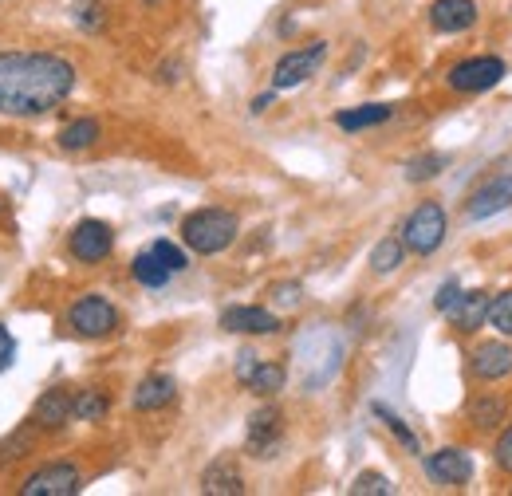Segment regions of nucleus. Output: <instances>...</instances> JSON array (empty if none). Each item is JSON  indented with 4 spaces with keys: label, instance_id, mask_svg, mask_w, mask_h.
Returning a JSON list of instances; mask_svg holds the SVG:
<instances>
[{
    "label": "nucleus",
    "instance_id": "obj_11",
    "mask_svg": "<svg viewBox=\"0 0 512 496\" xmlns=\"http://www.w3.org/2000/svg\"><path fill=\"white\" fill-rule=\"evenodd\" d=\"M509 205H512V178H493V182H485L481 189L469 193L465 217H469V221H489V217L505 213Z\"/></svg>",
    "mask_w": 512,
    "mask_h": 496
},
{
    "label": "nucleus",
    "instance_id": "obj_31",
    "mask_svg": "<svg viewBox=\"0 0 512 496\" xmlns=\"http://www.w3.org/2000/svg\"><path fill=\"white\" fill-rule=\"evenodd\" d=\"M300 296H304V288H300L296 280H284V284H272V300H276L280 308H296V304H300Z\"/></svg>",
    "mask_w": 512,
    "mask_h": 496
},
{
    "label": "nucleus",
    "instance_id": "obj_24",
    "mask_svg": "<svg viewBox=\"0 0 512 496\" xmlns=\"http://www.w3.org/2000/svg\"><path fill=\"white\" fill-rule=\"evenodd\" d=\"M469 418H473V426H477V430H493V426L505 418V398L485 394V398L469 402Z\"/></svg>",
    "mask_w": 512,
    "mask_h": 496
},
{
    "label": "nucleus",
    "instance_id": "obj_26",
    "mask_svg": "<svg viewBox=\"0 0 512 496\" xmlns=\"http://www.w3.org/2000/svg\"><path fill=\"white\" fill-rule=\"evenodd\" d=\"M371 410H375V418H383L386 430H390V434L398 437V441H402V445H406L410 453H422V449H418V437H414V430H410V426H406V422H402V418H398L394 410H386L383 402H375Z\"/></svg>",
    "mask_w": 512,
    "mask_h": 496
},
{
    "label": "nucleus",
    "instance_id": "obj_7",
    "mask_svg": "<svg viewBox=\"0 0 512 496\" xmlns=\"http://www.w3.org/2000/svg\"><path fill=\"white\" fill-rule=\"evenodd\" d=\"M67 245H71V256H75V260H83V264H99V260L111 256L115 233H111L107 221L87 217V221H79V225L71 229V241H67Z\"/></svg>",
    "mask_w": 512,
    "mask_h": 496
},
{
    "label": "nucleus",
    "instance_id": "obj_6",
    "mask_svg": "<svg viewBox=\"0 0 512 496\" xmlns=\"http://www.w3.org/2000/svg\"><path fill=\"white\" fill-rule=\"evenodd\" d=\"M83 489V477L75 465L67 461H52L44 469H36L24 485H20V496H75Z\"/></svg>",
    "mask_w": 512,
    "mask_h": 496
},
{
    "label": "nucleus",
    "instance_id": "obj_22",
    "mask_svg": "<svg viewBox=\"0 0 512 496\" xmlns=\"http://www.w3.org/2000/svg\"><path fill=\"white\" fill-rule=\"evenodd\" d=\"M284 382H288V371L280 367V363H256V371L249 374V390L260 394V398H272V394H280L284 390Z\"/></svg>",
    "mask_w": 512,
    "mask_h": 496
},
{
    "label": "nucleus",
    "instance_id": "obj_20",
    "mask_svg": "<svg viewBox=\"0 0 512 496\" xmlns=\"http://www.w3.org/2000/svg\"><path fill=\"white\" fill-rule=\"evenodd\" d=\"M394 115V107L386 103H367V107H355V111H339L335 115V126L339 130H367V126H379Z\"/></svg>",
    "mask_w": 512,
    "mask_h": 496
},
{
    "label": "nucleus",
    "instance_id": "obj_18",
    "mask_svg": "<svg viewBox=\"0 0 512 496\" xmlns=\"http://www.w3.org/2000/svg\"><path fill=\"white\" fill-rule=\"evenodd\" d=\"M201 489L213 496H237L245 493V481H241V469L233 465V457H221V461H213L209 469H205V477H201Z\"/></svg>",
    "mask_w": 512,
    "mask_h": 496
},
{
    "label": "nucleus",
    "instance_id": "obj_5",
    "mask_svg": "<svg viewBox=\"0 0 512 496\" xmlns=\"http://www.w3.org/2000/svg\"><path fill=\"white\" fill-rule=\"evenodd\" d=\"M505 79V60L497 56H473V60H461L457 67H449L446 83L461 95H477V91H489Z\"/></svg>",
    "mask_w": 512,
    "mask_h": 496
},
{
    "label": "nucleus",
    "instance_id": "obj_35",
    "mask_svg": "<svg viewBox=\"0 0 512 496\" xmlns=\"http://www.w3.org/2000/svg\"><path fill=\"white\" fill-rule=\"evenodd\" d=\"M256 363H260L256 351H241V355H237V382H249V374L256 371Z\"/></svg>",
    "mask_w": 512,
    "mask_h": 496
},
{
    "label": "nucleus",
    "instance_id": "obj_14",
    "mask_svg": "<svg viewBox=\"0 0 512 496\" xmlns=\"http://www.w3.org/2000/svg\"><path fill=\"white\" fill-rule=\"evenodd\" d=\"M71 418H75V394L64 390V386L48 390V394L36 402V410H32V422H36L40 430H60Z\"/></svg>",
    "mask_w": 512,
    "mask_h": 496
},
{
    "label": "nucleus",
    "instance_id": "obj_2",
    "mask_svg": "<svg viewBox=\"0 0 512 496\" xmlns=\"http://www.w3.org/2000/svg\"><path fill=\"white\" fill-rule=\"evenodd\" d=\"M182 241L201 256H217L237 241V217L229 209H197L182 221Z\"/></svg>",
    "mask_w": 512,
    "mask_h": 496
},
{
    "label": "nucleus",
    "instance_id": "obj_33",
    "mask_svg": "<svg viewBox=\"0 0 512 496\" xmlns=\"http://www.w3.org/2000/svg\"><path fill=\"white\" fill-rule=\"evenodd\" d=\"M75 20H79L83 28H99V24H103V4H99V0H83V4L75 8Z\"/></svg>",
    "mask_w": 512,
    "mask_h": 496
},
{
    "label": "nucleus",
    "instance_id": "obj_9",
    "mask_svg": "<svg viewBox=\"0 0 512 496\" xmlns=\"http://www.w3.org/2000/svg\"><path fill=\"white\" fill-rule=\"evenodd\" d=\"M280 437H284V414L276 406H260L253 418H249V434H245V449L253 457H272L280 449Z\"/></svg>",
    "mask_w": 512,
    "mask_h": 496
},
{
    "label": "nucleus",
    "instance_id": "obj_30",
    "mask_svg": "<svg viewBox=\"0 0 512 496\" xmlns=\"http://www.w3.org/2000/svg\"><path fill=\"white\" fill-rule=\"evenodd\" d=\"M150 248H154V256H158L170 272H186V268H190V256H186L178 245H170V241H154Z\"/></svg>",
    "mask_w": 512,
    "mask_h": 496
},
{
    "label": "nucleus",
    "instance_id": "obj_38",
    "mask_svg": "<svg viewBox=\"0 0 512 496\" xmlns=\"http://www.w3.org/2000/svg\"><path fill=\"white\" fill-rule=\"evenodd\" d=\"M174 79H178V63H166L162 67V83H174Z\"/></svg>",
    "mask_w": 512,
    "mask_h": 496
},
{
    "label": "nucleus",
    "instance_id": "obj_29",
    "mask_svg": "<svg viewBox=\"0 0 512 496\" xmlns=\"http://www.w3.org/2000/svg\"><path fill=\"white\" fill-rule=\"evenodd\" d=\"M394 485L386 481L383 473H359L355 485H351V496H390Z\"/></svg>",
    "mask_w": 512,
    "mask_h": 496
},
{
    "label": "nucleus",
    "instance_id": "obj_21",
    "mask_svg": "<svg viewBox=\"0 0 512 496\" xmlns=\"http://www.w3.org/2000/svg\"><path fill=\"white\" fill-rule=\"evenodd\" d=\"M99 134H103L99 119H75V123H67L64 130L56 134V142H60L64 150H87V146L99 142Z\"/></svg>",
    "mask_w": 512,
    "mask_h": 496
},
{
    "label": "nucleus",
    "instance_id": "obj_36",
    "mask_svg": "<svg viewBox=\"0 0 512 496\" xmlns=\"http://www.w3.org/2000/svg\"><path fill=\"white\" fill-rule=\"evenodd\" d=\"M12 359H16V343H12V335H8V327L0 323V371H4V367H8Z\"/></svg>",
    "mask_w": 512,
    "mask_h": 496
},
{
    "label": "nucleus",
    "instance_id": "obj_4",
    "mask_svg": "<svg viewBox=\"0 0 512 496\" xmlns=\"http://www.w3.org/2000/svg\"><path fill=\"white\" fill-rule=\"evenodd\" d=\"M67 323L83 339H103V335H111L119 327V311H115V304H107L103 296H83V300L71 304Z\"/></svg>",
    "mask_w": 512,
    "mask_h": 496
},
{
    "label": "nucleus",
    "instance_id": "obj_15",
    "mask_svg": "<svg viewBox=\"0 0 512 496\" xmlns=\"http://www.w3.org/2000/svg\"><path fill=\"white\" fill-rule=\"evenodd\" d=\"M430 24H434V32H465L477 24V4L473 0H434Z\"/></svg>",
    "mask_w": 512,
    "mask_h": 496
},
{
    "label": "nucleus",
    "instance_id": "obj_25",
    "mask_svg": "<svg viewBox=\"0 0 512 496\" xmlns=\"http://www.w3.org/2000/svg\"><path fill=\"white\" fill-rule=\"evenodd\" d=\"M107 410H111V398L103 390H79L75 394V418L79 422H99V418H107Z\"/></svg>",
    "mask_w": 512,
    "mask_h": 496
},
{
    "label": "nucleus",
    "instance_id": "obj_1",
    "mask_svg": "<svg viewBox=\"0 0 512 496\" xmlns=\"http://www.w3.org/2000/svg\"><path fill=\"white\" fill-rule=\"evenodd\" d=\"M75 91V63L56 52H0V115L36 119Z\"/></svg>",
    "mask_w": 512,
    "mask_h": 496
},
{
    "label": "nucleus",
    "instance_id": "obj_16",
    "mask_svg": "<svg viewBox=\"0 0 512 496\" xmlns=\"http://www.w3.org/2000/svg\"><path fill=\"white\" fill-rule=\"evenodd\" d=\"M178 398V382L170 378V374H146L142 382H138V390H134V410H162V406H170Z\"/></svg>",
    "mask_w": 512,
    "mask_h": 496
},
{
    "label": "nucleus",
    "instance_id": "obj_19",
    "mask_svg": "<svg viewBox=\"0 0 512 496\" xmlns=\"http://www.w3.org/2000/svg\"><path fill=\"white\" fill-rule=\"evenodd\" d=\"M130 272H134V280L142 284V288H162L174 272L154 256V248H146V252H138L134 260H130Z\"/></svg>",
    "mask_w": 512,
    "mask_h": 496
},
{
    "label": "nucleus",
    "instance_id": "obj_37",
    "mask_svg": "<svg viewBox=\"0 0 512 496\" xmlns=\"http://www.w3.org/2000/svg\"><path fill=\"white\" fill-rule=\"evenodd\" d=\"M272 99H276V87H272V91H264V95H256V99H253V115H264V111L272 107Z\"/></svg>",
    "mask_w": 512,
    "mask_h": 496
},
{
    "label": "nucleus",
    "instance_id": "obj_10",
    "mask_svg": "<svg viewBox=\"0 0 512 496\" xmlns=\"http://www.w3.org/2000/svg\"><path fill=\"white\" fill-rule=\"evenodd\" d=\"M426 477L434 485H465L473 477V457L465 449H457V445L438 449V453L426 457Z\"/></svg>",
    "mask_w": 512,
    "mask_h": 496
},
{
    "label": "nucleus",
    "instance_id": "obj_13",
    "mask_svg": "<svg viewBox=\"0 0 512 496\" xmlns=\"http://www.w3.org/2000/svg\"><path fill=\"white\" fill-rule=\"evenodd\" d=\"M469 371L481 382H497V378H509L512 374V347L509 343H481L473 355H469Z\"/></svg>",
    "mask_w": 512,
    "mask_h": 496
},
{
    "label": "nucleus",
    "instance_id": "obj_12",
    "mask_svg": "<svg viewBox=\"0 0 512 496\" xmlns=\"http://www.w3.org/2000/svg\"><path fill=\"white\" fill-rule=\"evenodd\" d=\"M221 327L233 331V335H272V331H280V319L268 308L237 304V308L221 311Z\"/></svg>",
    "mask_w": 512,
    "mask_h": 496
},
{
    "label": "nucleus",
    "instance_id": "obj_17",
    "mask_svg": "<svg viewBox=\"0 0 512 496\" xmlns=\"http://www.w3.org/2000/svg\"><path fill=\"white\" fill-rule=\"evenodd\" d=\"M446 315H449V323H453L457 331H477V327H485V315H489V296H485V292H461Z\"/></svg>",
    "mask_w": 512,
    "mask_h": 496
},
{
    "label": "nucleus",
    "instance_id": "obj_8",
    "mask_svg": "<svg viewBox=\"0 0 512 496\" xmlns=\"http://www.w3.org/2000/svg\"><path fill=\"white\" fill-rule=\"evenodd\" d=\"M327 56V44L316 40L312 48H300V52H288L284 60L276 63V71H272V87L276 91H288V87H300L304 79H312L316 75V67L323 63Z\"/></svg>",
    "mask_w": 512,
    "mask_h": 496
},
{
    "label": "nucleus",
    "instance_id": "obj_23",
    "mask_svg": "<svg viewBox=\"0 0 512 496\" xmlns=\"http://www.w3.org/2000/svg\"><path fill=\"white\" fill-rule=\"evenodd\" d=\"M402 260H406V245H402V237H386V241H379V245L371 248V268H375L379 276H390Z\"/></svg>",
    "mask_w": 512,
    "mask_h": 496
},
{
    "label": "nucleus",
    "instance_id": "obj_32",
    "mask_svg": "<svg viewBox=\"0 0 512 496\" xmlns=\"http://www.w3.org/2000/svg\"><path fill=\"white\" fill-rule=\"evenodd\" d=\"M493 461H497L501 473H509L512 477V422L505 426V434L497 437V453H493Z\"/></svg>",
    "mask_w": 512,
    "mask_h": 496
},
{
    "label": "nucleus",
    "instance_id": "obj_3",
    "mask_svg": "<svg viewBox=\"0 0 512 496\" xmlns=\"http://www.w3.org/2000/svg\"><path fill=\"white\" fill-rule=\"evenodd\" d=\"M442 241H446V209L434 201H422L402 225V245L418 256H430L442 248Z\"/></svg>",
    "mask_w": 512,
    "mask_h": 496
},
{
    "label": "nucleus",
    "instance_id": "obj_28",
    "mask_svg": "<svg viewBox=\"0 0 512 496\" xmlns=\"http://www.w3.org/2000/svg\"><path fill=\"white\" fill-rule=\"evenodd\" d=\"M489 327H497V335H509L512 339V292H501L497 300H489V315H485Z\"/></svg>",
    "mask_w": 512,
    "mask_h": 496
},
{
    "label": "nucleus",
    "instance_id": "obj_39",
    "mask_svg": "<svg viewBox=\"0 0 512 496\" xmlns=\"http://www.w3.org/2000/svg\"><path fill=\"white\" fill-rule=\"evenodd\" d=\"M142 4H162V0H142Z\"/></svg>",
    "mask_w": 512,
    "mask_h": 496
},
{
    "label": "nucleus",
    "instance_id": "obj_34",
    "mask_svg": "<svg viewBox=\"0 0 512 496\" xmlns=\"http://www.w3.org/2000/svg\"><path fill=\"white\" fill-rule=\"evenodd\" d=\"M457 296H461V284H457V280H446V284L438 288V296H434V308L446 315V311L453 308V300H457Z\"/></svg>",
    "mask_w": 512,
    "mask_h": 496
},
{
    "label": "nucleus",
    "instance_id": "obj_27",
    "mask_svg": "<svg viewBox=\"0 0 512 496\" xmlns=\"http://www.w3.org/2000/svg\"><path fill=\"white\" fill-rule=\"evenodd\" d=\"M442 166H446L442 154H418V158L406 162V182H430V178L442 174Z\"/></svg>",
    "mask_w": 512,
    "mask_h": 496
}]
</instances>
